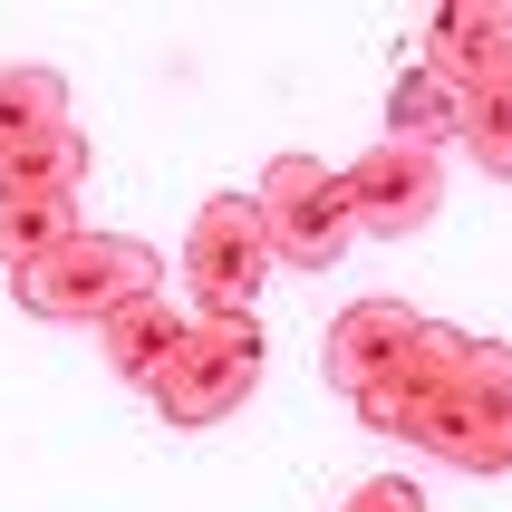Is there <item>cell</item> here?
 Here are the masks:
<instances>
[{
	"instance_id": "cell-1",
	"label": "cell",
	"mask_w": 512,
	"mask_h": 512,
	"mask_svg": "<svg viewBox=\"0 0 512 512\" xmlns=\"http://www.w3.org/2000/svg\"><path fill=\"white\" fill-rule=\"evenodd\" d=\"M358 426L426 445L455 474H512V348L426 319L416 348L397 358V377L377 397H358Z\"/></svg>"
},
{
	"instance_id": "cell-2",
	"label": "cell",
	"mask_w": 512,
	"mask_h": 512,
	"mask_svg": "<svg viewBox=\"0 0 512 512\" xmlns=\"http://www.w3.org/2000/svg\"><path fill=\"white\" fill-rule=\"evenodd\" d=\"M165 290V261L145 252L136 232H78V242H58L49 261H29L10 271V300L29 319H87V329H107L116 310H136Z\"/></svg>"
},
{
	"instance_id": "cell-3",
	"label": "cell",
	"mask_w": 512,
	"mask_h": 512,
	"mask_svg": "<svg viewBox=\"0 0 512 512\" xmlns=\"http://www.w3.org/2000/svg\"><path fill=\"white\" fill-rule=\"evenodd\" d=\"M261 358H271V339H261V319H213V310H194L184 319V339H174V358L155 368V416L165 426H184V435H203V426H232L242 406H252V387H261Z\"/></svg>"
},
{
	"instance_id": "cell-4",
	"label": "cell",
	"mask_w": 512,
	"mask_h": 512,
	"mask_svg": "<svg viewBox=\"0 0 512 512\" xmlns=\"http://www.w3.org/2000/svg\"><path fill=\"white\" fill-rule=\"evenodd\" d=\"M281 271L271 252V223H261L252 194H213L184 232V310H213V319H252L261 281Z\"/></svg>"
},
{
	"instance_id": "cell-5",
	"label": "cell",
	"mask_w": 512,
	"mask_h": 512,
	"mask_svg": "<svg viewBox=\"0 0 512 512\" xmlns=\"http://www.w3.org/2000/svg\"><path fill=\"white\" fill-rule=\"evenodd\" d=\"M261 223H271V252L281 271H339L358 223H348V194H339V165H319V155H271L252 184Z\"/></svg>"
},
{
	"instance_id": "cell-6",
	"label": "cell",
	"mask_w": 512,
	"mask_h": 512,
	"mask_svg": "<svg viewBox=\"0 0 512 512\" xmlns=\"http://www.w3.org/2000/svg\"><path fill=\"white\" fill-rule=\"evenodd\" d=\"M339 194H348V223L377 232V242H406L445 213V155L435 145H397L377 136L358 165H339Z\"/></svg>"
},
{
	"instance_id": "cell-7",
	"label": "cell",
	"mask_w": 512,
	"mask_h": 512,
	"mask_svg": "<svg viewBox=\"0 0 512 512\" xmlns=\"http://www.w3.org/2000/svg\"><path fill=\"white\" fill-rule=\"evenodd\" d=\"M416 329H426V310H406V300H358V310H339V319H329V339H319L329 387H339L348 406L377 397V387L397 377V358L416 348Z\"/></svg>"
},
{
	"instance_id": "cell-8",
	"label": "cell",
	"mask_w": 512,
	"mask_h": 512,
	"mask_svg": "<svg viewBox=\"0 0 512 512\" xmlns=\"http://www.w3.org/2000/svg\"><path fill=\"white\" fill-rule=\"evenodd\" d=\"M416 39H426L416 58H426L455 97H474V87H503V78H512V10H503V0H445Z\"/></svg>"
},
{
	"instance_id": "cell-9",
	"label": "cell",
	"mask_w": 512,
	"mask_h": 512,
	"mask_svg": "<svg viewBox=\"0 0 512 512\" xmlns=\"http://www.w3.org/2000/svg\"><path fill=\"white\" fill-rule=\"evenodd\" d=\"M184 319H194V310L155 290V300H136V310H116L107 329H97V358H107L126 387H155V368H165V358H174V339H184Z\"/></svg>"
},
{
	"instance_id": "cell-10",
	"label": "cell",
	"mask_w": 512,
	"mask_h": 512,
	"mask_svg": "<svg viewBox=\"0 0 512 512\" xmlns=\"http://www.w3.org/2000/svg\"><path fill=\"white\" fill-rule=\"evenodd\" d=\"M78 184H87V126L78 116L0 145V194H78Z\"/></svg>"
},
{
	"instance_id": "cell-11",
	"label": "cell",
	"mask_w": 512,
	"mask_h": 512,
	"mask_svg": "<svg viewBox=\"0 0 512 512\" xmlns=\"http://www.w3.org/2000/svg\"><path fill=\"white\" fill-rule=\"evenodd\" d=\"M387 136H397V145H435V155L464 136V97L435 78L426 58H406L397 87H387Z\"/></svg>"
},
{
	"instance_id": "cell-12",
	"label": "cell",
	"mask_w": 512,
	"mask_h": 512,
	"mask_svg": "<svg viewBox=\"0 0 512 512\" xmlns=\"http://www.w3.org/2000/svg\"><path fill=\"white\" fill-rule=\"evenodd\" d=\"M78 194H0V271L49 261L58 242H78Z\"/></svg>"
},
{
	"instance_id": "cell-13",
	"label": "cell",
	"mask_w": 512,
	"mask_h": 512,
	"mask_svg": "<svg viewBox=\"0 0 512 512\" xmlns=\"http://www.w3.org/2000/svg\"><path fill=\"white\" fill-rule=\"evenodd\" d=\"M58 116H68V78H58V68H0V145L10 136H39V126H58Z\"/></svg>"
},
{
	"instance_id": "cell-14",
	"label": "cell",
	"mask_w": 512,
	"mask_h": 512,
	"mask_svg": "<svg viewBox=\"0 0 512 512\" xmlns=\"http://www.w3.org/2000/svg\"><path fill=\"white\" fill-rule=\"evenodd\" d=\"M464 155H474V174H493V184H512V78L503 87H474L464 97Z\"/></svg>"
},
{
	"instance_id": "cell-15",
	"label": "cell",
	"mask_w": 512,
	"mask_h": 512,
	"mask_svg": "<svg viewBox=\"0 0 512 512\" xmlns=\"http://www.w3.org/2000/svg\"><path fill=\"white\" fill-rule=\"evenodd\" d=\"M339 512H426V493L406 484V474H368V484L348 493V503H339Z\"/></svg>"
}]
</instances>
